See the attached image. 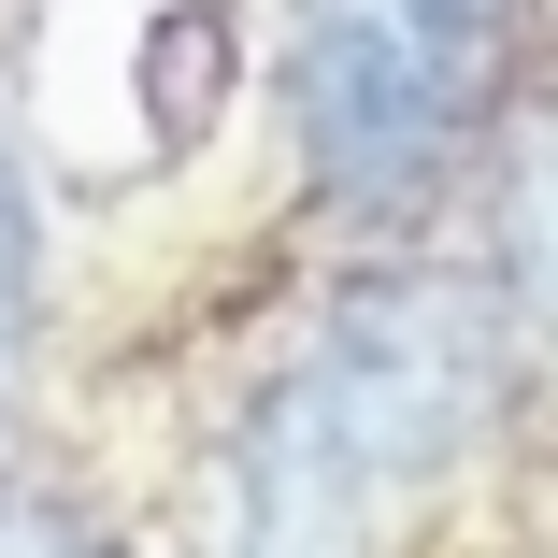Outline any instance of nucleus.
I'll return each mask as SVG.
<instances>
[{"label":"nucleus","instance_id":"obj_1","mask_svg":"<svg viewBox=\"0 0 558 558\" xmlns=\"http://www.w3.org/2000/svg\"><path fill=\"white\" fill-rule=\"evenodd\" d=\"M515 359H530V329H515L501 287H473V272H387V287H359L315 329L301 387L373 459V487H415V473L473 459V444L515 415Z\"/></svg>","mask_w":558,"mask_h":558},{"label":"nucleus","instance_id":"obj_2","mask_svg":"<svg viewBox=\"0 0 558 558\" xmlns=\"http://www.w3.org/2000/svg\"><path fill=\"white\" fill-rule=\"evenodd\" d=\"M287 130L315 158L329 201H373L401 215L429 172H444V130H459V58L401 15H315L301 58H287Z\"/></svg>","mask_w":558,"mask_h":558},{"label":"nucleus","instance_id":"obj_3","mask_svg":"<svg viewBox=\"0 0 558 558\" xmlns=\"http://www.w3.org/2000/svg\"><path fill=\"white\" fill-rule=\"evenodd\" d=\"M373 459L344 429H329V401L287 373L258 415H244V473H230V558H373Z\"/></svg>","mask_w":558,"mask_h":558},{"label":"nucleus","instance_id":"obj_4","mask_svg":"<svg viewBox=\"0 0 558 558\" xmlns=\"http://www.w3.org/2000/svg\"><path fill=\"white\" fill-rule=\"evenodd\" d=\"M29 301H44V215H29V172L0 158V387L29 359Z\"/></svg>","mask_w":558,"mask_h":558},{"label":"nucleus","instance_id":"obj_5","mask_svg":"<svg viewBox=\"0 0 558 558\" xmlns=\"http://www.w3.org/2000/svg\"><path fill=\"white\" fill-rule=\"evenodd\" d=\"M0 558H100V544H86V515H58V501H0Z\"/></svg>","mask_w":558,"mask_h":558},{"label":"nucleus","instance_id":"obj_6","mask_svg":"<svg viewBox=\"0 0 558 558\" xmlns=\"http://www.w3.org/2000/svg\"><path fill=\"white\" fill-rule=\"evenodd\" d=\"M401 29H429V44H444V58H459V44H473V29H487V0H401Z\"/></svg>","mask_w":558,"mask_h":558}]
</instances>
